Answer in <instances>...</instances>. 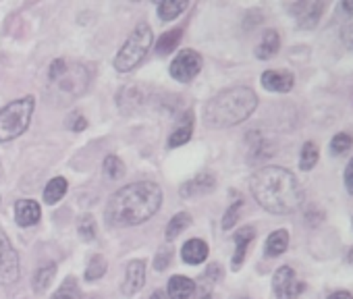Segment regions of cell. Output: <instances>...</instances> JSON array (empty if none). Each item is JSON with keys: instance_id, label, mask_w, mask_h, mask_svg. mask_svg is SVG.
Wrapping results in <instances>:
<instances>
[{"instance_id": "obj_1", "label": "cell", "mask_w": 353, "mask_h": 299, "mask_svg": "<svg viewBox=\"0 0 353 299\" xmlns=\"http://www.w3.org/2000/svg\"><path fill=\"white\" fill-rule=\"evenodd\" d=\"M162 204V189L158 183L139 181L114 192L106 204V223L110 227H135L150 220Z\"/></svg>"}, {"instance_id": "obj_2", "label": "cell", "mask_w": 353, "mask_h": 299, "mask_svg": "<svg viewBox=\"0 0 353 299\" xmlns=\"http://www.w3.org/2000/svg\"><path fill=\"white\" fill-rule=\"evenodd\" d=\"M254 200L272 214H291L303 204V187L283 167H262L250 183Z\"/></svg>"}, {"instance_id": "obj_3", "label": "cell", "mask_w": 353, "mask_h": 299, "mask_svg": "<svg viewBox=\"0 0 353 299\" xmlns=\"http://www.w3.org/2000/svg\"><path fill=\"white\" fill-rule=\"evenodd\" d=\"M258 108V96L252 87L235 85L219 92L204 106V121L212 129H227L248 121Z\"/></svg>"}, {"instance_id": "obj_4", "label": "cell", "mask_w": 353, "mask_h": 299, "mask_svg": "<svg viewBox=\"0 0 353 299\" xmlns=\"http://www.w3.org/2000/svg\"><path fill=\"white\" fill-rule=\"evenodd\" d=\"M36 108V100L32 96L9 102L0 108V141H13L26 133L32 123V114Z\"/></svg>"}, {"instance_id": "obj_5", "label": "cell", "mask_w": 353, "mask_h": 299, "mask_svg": "<svg viewBox=\"0 0 353 299\" xmlns=\"http://www.w3.org/2000/svg\"><path fill=\"white\" fill-rule=\"evenodd\" d=\"M152 42H154L152 28L148 23H139L133 30V34L127 38V42L123 44V48L119 50V54L114 56V69L119 73L133 71L145 59V54L150 52Z\"/></svg>"}, {"instance_id": "obj_6", "label": "cell", "mask_w": 353, "mask_h": 299, "mask_svg": "<svg viewBox=\"0 0 353 299\" xmlns=\"http://www.w3.org/2000/svg\"><path fill=\"white\" fill-rule=\"evenodd\" d=\"M19 276H21L19 254L13 247L7 233L0 229V285L11 287L19 280Z\"/></svg>"}, {"instance_id": "obj_7", "label": "cell", "mask_w": 353, "mask_h": 299, "mask_svg": "<svg viewBox=\"0 0 353 299\" xmlns=\"http://www.w3.org/2000/svg\"><path fill=\"white\" fill-rule=\"evenodd\" d=\"M272 291L276 299H299L305 291V282L297 278L291 266H281L272 276Z\"/></svg>"}, {"instance_id": "obj_8", "label": "cell", "mask_w": 353, "mask_h": 299, "mask_svg": "<svg viewBox=\"0 0 353 299\" xmlns=\"http://www.w3.org/2000/svg\"><path fill=\"white\" fill-rule=\"evenodd\" d=\"M200 71H202V56L190 48L181 50L170 63V77L181 83H190L194 77H198Z\"/></svg>"}, {"instance_id": "obj_9", "label": "cell", "mask_w": 353, "mask_h": 299, "mask_svg": "<svg viewBox=\"0 0 353 299\" xmlns=\"http://www.w3.org/2000/svg\"><path fill=\"white\" fill-rule=\"evenodd\" d=\"M326 3H322V0H310V3H293L289 5V11L291 15L295 17L297 25L301 30H314L318 23H320V17L322 13L326 11Z\"/></svg>"}, {"instance_id": "obj_10", "label": "cell", "mask_w": 353, "mask_h": 299, "mask_svg": "<svg viewBox=\"0 0 353 299\" xmlns=\"http://www.w3.org/2000/svg\"><path fill=\"white\" fill-rule=\"evenodd\" d=\"M214 187H216V177L212 173H200L194 179H190L188 183L181 185L179 196L185 198V200L200 198V196H206V194L214 192Z\"/></svg>"}, {"instance_id": "obj_11", "label": "cell", "mask_w": 353, "mask_h": 299, "mask_svg": "<svg viewBox=\"0 0 353 299\" xmlns=\"http://www.w3.org/2000/svg\"><path fill=\"white\" fill-rule=\"evenodd\" d=\"M262 85L268 92L287 94L295 85V75L291 71H274V69H270V71L262 73Z\"/></svg>"}, {"instance_id": "obj_12", "label": "cell", "mask_w": 353, "mask_h": 299, "mask_svg": "<svg viewBox=\"0 0 353 299\" xmlns=\"http://www.w3.org/2000/svg\"><path fill=\"white\" fill-rule=\"evenodd\" d=\"M145 282V262L143 260H133L127 266L125 280H123V293L125 295H135L141 291Z\"/></svg>"}, {"instance_id": "obj_13", "label": "cell", "mask_w": 353, "mask_h": 299, "mask_svg": "<svg viewBox=\"0 0 353 299\" xmlns=\"http://www.w3.org/2000/svg\"><path fill=\"white\" fill-rule=\"evenodd\" d=\"M254 237H256V229L254 227H243V229H239L235 233V254H233V260H231V268L233 270H239L241 264L245 262L248 247L254 241Z\"/></svg>"}, {"instance_id": "obj_14", "label": "cell", "mask_w": 353, "mask_h": 299, "mask_svg": "<svg viewBox=\"0 0 353 299\" xmlns=\"http://www.w3.org/2000/svg\"><path fill=\"white\" fill-rule=\"evenodd\" d=\"M42 216V208L34 200H19L15 204V220L19 227H34Z\"/></svg>"}, {"instance_id": "obj_15", "label": "cell", "mask_w": 353, "mask_h": 299, "mask_svg": "<svg viewBox=\"0 0 353 299\" xmlns=\"http://www.w3.org/2000/svg\"><path fill=\"white\" fill-rule=\"evenodd\" d=\"M194 291H196V282L188 276H181V274L170 276L168 287H166L168 299H190L194 295Z\"/></svg>"}, {"instance_id": "obj_16", "label": "cell", "mask_w": 353, "mask_h": 299, "mask_svg": "<svg viewBox=\"0 0 353 299\" xmlns=\"http://www.w3.org/2000/svg\"><path fill=\"white\" fill-rule=\"evenodd\" d=\"M181 258L190 266H198V264L206 262V258H208V243L202 241V239H190L183 245V249H181Z\"/></svg>"}, {"instance_id": "obj_17", "label": "cell", "mask_w": 353, "mask_h": 299, "mask_svg": "<svg viewBox=\"0 0 353 299\" xmlns=\"http://www.w3.org/2000/svg\"><path fill=\"white\" fill-rule=\"evenodd\" d=\"M192 133H194V114H192V112H188V114H183L181 123L176 125V127H174V131L170 133V137H168L166 145H168V147H179V145H185V143L192 139Z\"/></svg>"}, {"instance_id": "obj_18", "label": "cell", "mask_w": 353, "mask_h": 299, "mask_svg": "<svg viewBox=\"0 0 353 299\" xmlns=\"http://www.w3.org/2000/svg\"><path fill=\"white\" fill-rule=\"evenodd\" d=\"M279 48H281V36H279V32L276 30H266L262 34L260 44L256 46V56L260 61H268V59L276 56Z\"/></svg>"}, {"instance_id": "obj_19", "label": "cell", "mask_w": 353, "mask_h": 299, "mask_svg": "<svg viewBox=\"0 0 353 299\" xmlns=\"http://www.w3.org/2000/svg\"><path fill=\"white\" fill-rule=\"evenodd\" d=\"M287 247H289V233H287V229H279L268 235V239L264 243V254L268 258H276V256L285 254Z\"/></svg>"}, {"instance_id": "obj_20", "label": "cell", "mask_w": 353, "mask_h": 299, "mask_svg": "<svg viewBox=\"0 0 353 299\" xmlns=\"http://www.w3.org/2000/svg\"><path fill=\"white\" fill-rule=\"evenodd\" d=\"M223 278V268L221 264H210L208 270L204 272L202 285H200V299H216L214 295V285Z\"/></svg>"}, {"instance_id": "obj_21", "label": "cell", "mask_w": 353, "mask_h": 299, "mask_svg": "<svg viewBox=\"0 0 353 299\" xmlns=\"http://www.w3.org/2000/svg\"><path fill=\"white\" fill-rule=\"evenodd\" d=\"M188 9V0H162L158 5L160 21H172Z\"/></svg>"}, {"instance_id": "obj_22", "label": "cell", "mask_w": 353, "mask_h": 299, "mask_svg": "<svg viewBox=\"0 0 353 299\" xmlns=\"http://www.w3.org/2000/svg\"><path fill=\"white\" fill-rule=\"evenodd\" d=\"M67 187H69L67 179H63V177H54V179H50V181H48V185H46V189H44V202H46V204H50V206L59 204V202L65 198Z\"/></svg>"}, {"instance_id": "obj_23", "label": "cell", "mask_w": 353, "mask_h": 299, "mask_svg": "<svg viewBox=\"0 0 353 299\" xmlns=\"http://www.w3.org/2000/svg\"><path fill=\"white\" fill-rule=\"evenodd\" d=\"M54 274H57V264H54V262L40 266V268L36 270V274H34V282H32L34 291H36V293H44V291L50 287Z\"/></svg>"}, {"instance_id": "obj_24", "label": "cell", "mask_w": 353, "mask_h": 299, "mask_svg": "<svg viewBox=\"0 0 353 299\" xmlns=\"http://www.w3.org/2000/svg\"><path fill=\"white\" fill-rule=\"evenodd\" d=\"M181 38H183V30H181V28H176V30H170V32L162 34V38H160L158 44H156V52H158L160 56L170 54L176 46H179Z\"/></svg>"}, {"instance_id": "obj_25", "label": "cell", "mask_w": 353, "mask_h": 299, "mask_svg": "<svg viewBox=\"0 0 353 299\" xmlns=\"http://www.w3.org/2000/svg\"><path fill=\"white\" fill-rule=\"evenodd\" d=\"M320 158V150L314 141H305L301 145V154H299V169L301 171H312Z\"/></svg>"}, {"instance_id": "obj_26", "label": "cell", "mask_w": 353, "mask_h": 299, "mask_svg": "<svg viewBox=\"0 0 353 299\" xmlns=\"http://www.w3.org/2000/svg\"><path fill=\"white\" fill-rule=\"evenodd\" d=\"M192 225V216L188 212H179V214H174L168 225H166V239L172 241L174 237H179V233H183L188 227Z\"/></svg>"}, {"instance_id": "obj_27", "label": "cell", "mask_w": 353, "mask_h": 299, "mask_svg": "<svg viewBox=\"0 0 353 299\" xmlns=\"http://www.w3.org/2000/svg\"><path fill=\"white\" fill-rule=\"evenodd\" d=\"M353 147V135L351 133H336L330 139V152L332 156H341Z\"/></svg>"}, {"instance_id": "obj_28", "label": "cell", "mask_w": 353, "mask_h": 299, "mask_svg": "<svg viewBox=\"0 0 353 299\" xmlns=\"http://www.w3.org/2000/svg\"><path fill=\"white\" fill-rule=\"evenodd\" d=\"M52 299H81V293H79V285L73 276L65 278L63 285L59 287V291L52 295Z\"/></svg>"}, {"instance_id": "obj_29", "label": "cell", "mask_w": 353, "mask_h": 299, "mask_svg": "<svg viewBox=\"0 0 353 299\" xmlns=\"http://www.w3.org/2000/svg\"><path fill=\"white\" fill-rule=\"evenodd\" d=\"M77 233L83 241H94L96 239V220L92 214H81L77 220Z\"/></svg>"}, {"instance_id": "obj_30", "label": "cell", "mask_w": 353, "mask_h": 299, "mask_svg": "<svg viewBox=\"0 0 353 299\" xmlns=\"http://www.w3.org/2000/svg\"><path fill=\"white\" fill-rule=\"evenodd\" d=\"M106 274V260L102 256H94L85 268V280H98Z\"/></svg>"}, {"instance_id": "obj_31", "label": "cell", "mask_w": 353, "mask_h": 299, "mask_svg": "<svg viewBox=\"0 0 353 299\" xmlns=\"http://www.w3.org/2000/svg\"><path fill=\"white\" fill-rule=\"evenodd\" d=\"M104 173H106L112 181L121 179V177L125 175L123 161H121V158H117V156H108V158L104 161Z\"/></svg>"}, {"instance_id": "obj_32", "label": "cell", "mask_w": 353, "mask_h": 299, "mask_svg": "<svg viewBox=\"0 0 353 299\" xmlns=\"http://www.w3.org/2000/svg\"><path fill=\"white\" fill-rule=\"evenodd\" d=\"M241 206H243V202L241 200H237L227 212H225V218H223V229L225 231H229V229H233L235 227V223H237V218H239V210H241Z\"/></svg>"}, {"instance_id": "obj_33", "label": "cell", "mask_w": 353, "mask_h": 299, "mask_svg": "<svg viewBox=\"0 0 353 299\" xmlns=\"http://www.w3.org/2000/svg\"><path fill=\"white\" fill-rule=\"evenodd\" d=\"M170 260H172V249L170 247H160L156 258H154V268L162 272L170 264Z\"/></svg>"}, {"instance_id": "obj_34", "label": "cell", "mask_w": 353, "mask_h": 299, "mask_svg": "<svg viewBox=\"0 0 353 299\" xmlns=\"http://www.w3.org/2000/svg\"><path fill=\"white\" fill-rule=\"evenodd\" d=\"M67 127H69L71 131L79 133V131H83V129L88 127V121H85V116H83L81 112H73V114L67 118Z\"/></svg>"}, {"instance_id": "obj_35", "label": "cell", "mask_w": 353, "mask_h": 299, "mask_svg": "<svg viewBox=\"0 0 353 299\" xmlns=\"http://www.w3.org/2000/svg\"><path fill=\"white\" fill-rule=\"evenodd\" d=\"M65 69H67V61H63V59H57V61L50 65V69H48V79H50V81L59 79V77L65 73Z\"/></svg>"}, {"instance_id": "obj_36", "label": "cell", "mask_w": 353, "mask_h": 299, "mask_svg": "<svg viewBox=\"0 0 353 299\" xmlns=\"http://www.w3.org/2000/svg\"><path fill=\"white\" fill-rule=\"evenodd\" d=\"M341 40H343V44L349 48V50H353V19L343 28V34H341Z\"/></svg>"}, {"instance_id": "obj_37", "label": "cell", "mask_w": 353, "mask_h": 299, "mask_svg": "<svg viewBox=\"0 0 353 299\" xmlns=\"http://www.w3.org/2000/svg\"><path fill=\"white\" fill-rule=\"evenodd\" d=\"M343 179H345V187H347V192H349V194L353 196V158H351V161L347 163Z\"/></svg>"}, {"instance_id": "obj_38", "label": "cell", "mask_w": 353, "mask_h": 299, "mask_svg": "<svg viewBox=\"0 0 353 299\" xmlns=\"http://www.w3.org/2000/svg\"><path fill=\"white\" fill-rule=\"evenodd\" d=\"M328 299H353V295L349 291H334Z\"/></svg>"}, {"instance_id": "obj_39", "label": "cell", "mask_w": 353, "mask_h": 299, "mask_svg": "<svg viewBox=\"0 0 353 299\" xmlns=\"http://www.w3.org/2000/svg\"><path fill=\"white\" fill-rule=\"evenodd\" d=\"M341 9H343L345 13L353 15V3H343V5H341Z\"/></svg>"}, {"instance_id": "obj_40", "label": "cell", "mask_w": 353, "mask_h": 299, "mask_svg": "<svg viewBox=\"0 0 353 299\" xmlns=\"http://www.w3.org/2000/svg\"><path fill=\"white\" fill-rule=\"evenodd\" d=\"M150 299H166V295H164L162 291H154V293L150 295Z\"/></svg>"}, {"instance_id": "obj_41", "label": "cell", "mask_w": 353, "mask_h": 299, "mask_svg": "<svg viewBox=\"0 0 353 299\" xmlns=\"http://www.w3.org/2000/svg\"><path fill=\"white\" fill-rule=\"evenodd\" d=\"M347 262L353 266V247H351V249H349V254H347Z\"/></svg>"}, {"instance_id": "obj_42", "label": "cell", "mask_w": 353, "mask_h": 299, "mask_svg": "<svg viewBox=\"0 0 353 299\" xmlns=\"http://www.w3.org/2000/svg\"><path fill=\"white\" fill-rule=\"evenodd\" d=\"M241 299H250V297H241Z\"/></svg>"}, {"instance_id": "obj_43", "label": "cell", "mask_w": 353, "mask_h": 299, "mask_svg": "<svg viewBox=\"0 0 353 299\" xmlns=\"http://www.w3.org/2000/svg\"><path fill=\"white\" fill-rule=\"evenodd\" d=\"M351 223H353V220H351Z\"/></svg>"}]
</instances>
